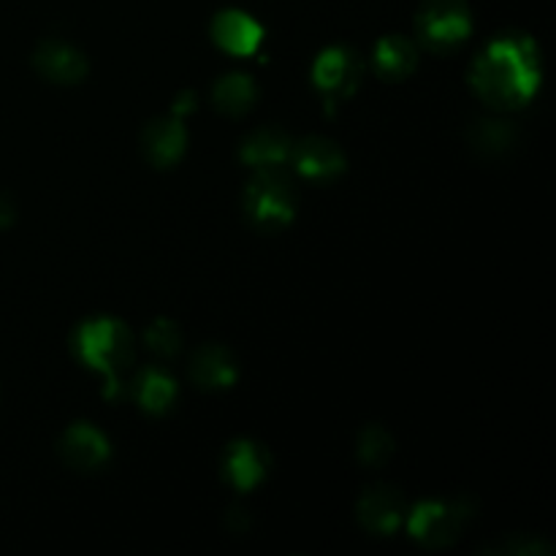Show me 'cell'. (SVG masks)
<instances>
[{
    "label": "cell",
    "instance_id": "8fae6325",
    "mask_svg": "<svg viewBox=\"0 0 556 556\" xmlns=\"http://www.w3.org/2000/svg\"><path fill=\"white\" fill-rule=\"evenodd\" d=\"M36 68L41 71L47 79L71 85V81H79L81 76L87 74V60L79 49L68 47V43L43 41L41 47L36 49Z\"/></svg>",
    "mask_w": 556,
    "mask_h": 556
},
{
    "label": "cell",
    "instance_id": "30bf717a",
    "mask_svg": "<svg viewBox=\"0 0 556 556\" xmlns=\"http://www.w3.org/2000/svg\"><path fill=\"white\" fill-rule=\"evenodd\" d=\"M212 36L220 43L226 52L233 54H253L258 49L264 30H261L258 22L253 16H248L244 11H223L212 22Z\"/></svg>",
    "mask_w": 556,
    "mask_h": 556
},
{
    "label": "cell",
    "instance_id": "52a82bcc",
    "mask_svg": "<svg viewBox=\"0 0 556 556\" xmlns=\"http://www.w3.org/2000/svg\"><path fill=\"white\" fill-rule=\"evenodd\" d=\"M405 519V497L394 486H369L358 500V521L375 535H389Z\"/></svg>",
    "mask_w": 556,
    "mask_h": 556
},
{
    "label": "cell",
    "instance_id": "ffe728a7",
    "mask_svg": "<svg viewBox=\"0 0 556 556\" xmlns=\"http://www.w3.org/2000/svg\"><path fill=\"white\" fill-rule=\"evenodd\" d=\"M394 454V440L383 427H367L358 434V459L367 467H380Z\"/></svg>",
    "mask_w": 556,
    "mask_h": 556
},
{
    "label": "cell",
    "instance_id": "7a4b0ae2",
    "mask_svg": "<svg viewBox=\"0 0 556 556\" xmlns=\"http://www.w3.org/2000/svg\"><path fill=\"white\" fill-rule=\"evenodd\" d=\"M76 353L81 362L96 367L106 378V394L114 396L119 389V369H125L134 358V340L128 329L114 318L85 320L76 331Z\"/></svg>",
    "mask_w": 556,
    "mask_h": 556
},
{
    "label": "cell",
    "instance_id": "5bb4252c",
    "mask_svg": "<svg viewBox=\"0 0 556 556\" xmlns=\"http://www.w3.org/2000/svg\"><path fill=\"white\" fill-rule=\"evenodd\" d=\"M266 465H269V456L253 440H237L233 445H228L226 476L237 489L255 486L264 478Z\"/></svg>",
    "mask_w": 556,
    "mask_h": 556
},
{
    "label": "cell",
    "instance_id": "4fadbf2b",
    "mask_svg": "<svg viewBox=\"0 0 556 556\" xmlns=\"http://www.w3.org/2000/svg\"><path fill=\"white\" fill-rule=\"evenodd\" d=\"M190 378L201 389H228L237 380V362L226 348L206 345L190 358Z\"/></svg>",
    "mask_w": 556,
    "mask_h": 556
},
{
    "label": "cell",
    "instance_id": "44dd1931",
    "mask_svg": "<svg viewBox=\"0 0 556 556\" xmlns=\"http://www.w3.org/2000/svg\"><path fill=\"white\" fill-rule=\"evenodd\" d=\"M147 348H150L155 356L172 358L177 356L179 348H182V334H179V329L172 320L161 318L147 329Z\"/></svg>",
    "mask_w": 556,
    "mask_h": 556
},
{
    "label": "cell",
    "instance_id": "5b68a950",
    "mask_svg": "<svg viewBox=\"0 0 556 556\" xmlns=\"http://www.w3.org/2000/svg\"><path fill=\"white\" fill-rule=\"evenodd\" d=\"M470 519V505L465 500H451V503H421L410 514V535L421 541L424 546L440 548L448 546L459 538L462 527Z\"/></svg>",
    "mask_w": 556,
    "mask_h": 556
},
{
    "label": "cell",
    "instance_id": "9c48e42d",
    "mask_svg": "<svg viewBox=\"0 0 556 556\" xmlns=\"http://www.w3.org/2000/svg\"><path fill=\"white\" fill-rule=\"evenodd\" d=\"M291 157L299 172L309 179H331L345 168L342 150L324 136H307L299 144H293Z\"/></svg>",
    "mask_w": 556,
    "mask_h": 556
},
{
    "label": "cell",
    "instance_id": "ac0fdd59",
    "mask_svg": "<svg viewBox=\"0 0 556 556\" xmlns=\"http://www.w3.org/2000/svg\"><path fill=\"white\" fill-rule=\"evenodd\" d=\"M174 396H177V386H174V380L168 378L166 372H161V369L147 367L144 372L136 378V400H139V405L144 407V410L150 413L168 410Z\"/></svg>",
    "mask_w": 556,
    "mask_h": 556
},
{
    "label": "cell",
    "instance_id": "277c9868",
    "mask_svg": "<svg viewBox=\"0 0 556 556\" xmlns=\"http://www.w3.org/2000/svg\"><path fill=\"white\" fill-rule=\"evenodd\" d=\"M418 38L432 52H448L470 36V11L462 0H427L416 20Z\"/></svg>",
    "mask_w": 556,
    "mask_h": 556
},
{
    "label": "cell",
    "instance_id": "2e32d148",
    "mask_svg": "<svg viewBox=\"0 0 556 556\" xmlns=\"http://www.w3.org/2000/svg\"><path fill=\"white\" fill-rule=\"evenodd\" d=\"M212 101L228 117H239L255 103V85L248 74H226L212 87Z\"/></svg>",
    "mask_w": 556,
    "mask_h": 556
},
{
    "label": "cell",
    "instance_id": "603a6c76",
    "mask_svg": "<svg viewBox=\"0 0 556 556\" xmlns=\"http://www.w3.org/2000/svg\"><path fill=\"white\" fill-rule=\"evenodd\" d=\"M14 220V201L5 193H0V228H5Z\"/></svg>",
    "mask_w": 556,
    "mask_h": 556
},
{
    "label": "cell",
    "instance_id": "9a60e30c",
    "mask_svg": "<svg viewBox=\"0 0 556 556\" xmlns=\"http://www.w3.org/2000/svg\"><path fill=\"white\" fill-rule=\"evenodd\" d=\"M293 141L280 128H261L242 144V157L253 166H280L291 157Z\"/></svg>",
    "mask_w": 556,
    "mask_h": 556
},
{
    "label": "cell",
    "instance_id": "d6986e66",
    "mask_svg": "<svg viewBox=\"0 0 556 556\" xmlns=\"http://www.w3.org/2000/svg\"><path fill=\"white\" fill-rule=\"evenodd\" d=\"M470 141L481 155L497 157L516 144V128L505 119H478L476 128L470 130Z\"/></svg>",
    "mask_w": 556,
    "mask_h": 556
},
{
    "label": "cell",
    "instance_id": "3957f363",
    "mask_svg": "<svg viewBox=\"0 0 556 556\" xmlns=\"http://www.w3.org/2000/svg\"><path fill=\"white\" fill-rule=\"evenodd\" d=\"M296 193L277 166L258 168L244 193V210L258 228H280L293 217Z\"/></svg>",
    "mask_w": 556,
    "mask_h": 556
},
{
    "label": "cell",
    "instance_id": "6da1fadb",
    "mask_svg": "<svg viewBox=\"0 0 556 556\" xmlns=\"http://www.w3.org/2000/svg\"><path fill=\"white\" fill-rule=\"evenodd\" d=\"M535 43L525 36L497 38L472 65V85L500 109L530 101L538 87Z\"/></svg>",
    "mask_w": 556,
    "mask_h": 556
},
{
    "label": "cell",
    "instance_id": "7c38bea8",
    "mask_svg": "<svg viewBox=\"0 0 556 556\" xmlns=\"http://www.w3.org/2000/svg\"><path fill=\"white\" fill-rule=\"evenodd\" d=\"M185 128L179 119H152L141 136V150L155 166H172L185 150Z\"/></svg>",
    "mask_w": 556,
    "mask_h": 556
},
{
    "label": "cell",
    "instance_id": "7402d4cb",
    "mask_svg": "<svg viewBox=\"0 0 556 556\" xmlns=\"http://www.w3.org/2000/svg\"><path fill=\"white\" fill-rule=\"evenodd\" d=\"M486 552L503 554V556H535V554H546L548 546L530 535H514V538H503V541L489 543Z\"/></svg>",
    "mask_w": 556,
    "mask_h": 556
},
{
    "label": "cell",
    "instance_id": "e0dca14e",
    "mask_svg": "<svg viewBox=\"0 0 556 556\" xmlns=\"http://www.w3.org/2000/svg\"><path fill=\"white\" fill-rule=\"evenodd\" d=\"M375 63H378L380 74L389 76V79H405L416 68L418 52L407 38L389 36L375 49Z\"/></svg>",
    "mask_w": 556,
    "mask_h": 556
},
{
    "label": "cell",
    "instance_id": "8992f818",
    "mask_svg": "<svg viewBox=\"0 0 556 556\" xmlns=\"http://www.w3.org/2000/svg\"><path fill=\"white\" fill-rule=\"evenodd\" d=\"M313 79L329 101L345 98L356 90L358 79H362V60H358L353 49L331 47L320 52V58L315 60Z\"/></svg>",
    "mask_w": 556,
    "mask_h": 556
},
{
    "label": "cell",
    "instance_id": "ba28073f",
    "mask_svg": "<svg viewBox=\"0 0 556 556\" xmlns=\"http://www.w3.org/2000/svg\"><path fill=\"white\" fill-rule=\"evenodd\" d=\"M60 456L74 470L92 472L109 459V443L90 424H74L60 440Z\"/></svg>",
    "mask_w": 556,
    "mask_h": 556
}]
</instances>
